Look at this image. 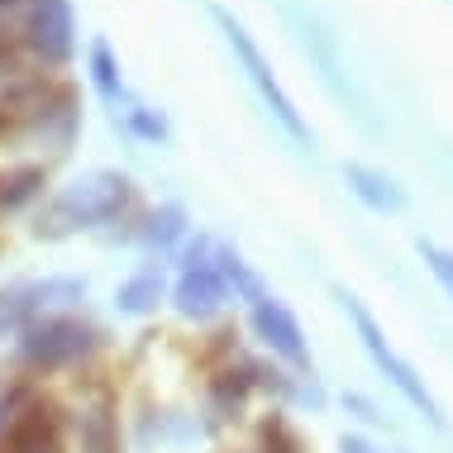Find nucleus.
<instances>
[{
    "label": "nucleus",
    "mask_w": 453,
    "mask_h": 453,
    "mask_svg": "<svg viewBox=\"0 0 453 453\" xmlns=\"http://www.w3.org/2000/svg\"><path fill=\"white\" fill-rule=\"evenodd\" d=\"M134 205V181L125 173H87L77 181H67L63 191L48 201L39 234L48 239H63L72 229H91V225H110Z\"/></svg>",
    "instance_id": "nucleus-1"
},
{
    "label": "nucleus",
    "mask_w": 453,
    "mask_h": 453,
    "mask_svg": "<svg viewBox=\"0 0 453 453\" xmlns=\"http://www.w3.org/2000/svg\"><path fill=\"white\" fill-rule=\"evenodd\" d=\"M334 296L344 301L349 320H353V329H358V344L367 349V358H372V367H377V372H382L387 382L396 387L401 396H406L411 406L420 411V415H425V420H430V425H444V411H439L434 391L425 387V377H415V367H411V363H406V358H401V353H396V344H391V339L382 334V325L372 320V311H367V305H363L358 296H349L344 287H339Z\"/></svg>",
    "instance_id": "nucleus-2"
},
{
    "label": "nucleus",
    "mask_w": 453,
    "mask_h": 453,
    "mask_svg": "<svg viewBox=\"0 0 453 453\" xmlns=\"http://www.w3.org/2000/svg\"><path fill=\"white\" fill-rule=\"evenodd\" d=\"M211 15H215V24H219V34H225V43L234 48V58H239L243 77H249V87L263 96V105H267V110H273V119H277V125L287 129L296 143H311V125L301 119L296 101H291V96H287V87L277 81V72H273V63L263 58V48L253 43V34L243 29V24H239L234 15H229L225 5H215Z\"/></svg>",
    "instance_id": "nucleus-3"
},
{
    "label": "nucleus",
    "mask_w": 453,
    "mask_h": 453,
    "mask_svg": "<svg viewBox=\"0 0 453 453\" xmlns=\"http://www.w3.org/2000/svg\"><path fill=\"white\" fill-rule=\"evenodd\" d=\"M91 349H96L91 325L72 320V315H39V320L24 325V339H19L24 363L39 367V372H58V367L87 358Z\"/></svg>",
    "instance_id": "nucleus-4"
},
{
    "label": "nucleus",
    "mask_w": 453,
    "mask_h": 453,
    "mask_svg": "<svg viewBox=\"0 0 453 453\" xmlns=\"http://www.w3.org/2000/svg\"><path fill=\"white\" fill-rule=\"evenodd\" d=\"M229 291L215 273V243L196 239V249H187V267H181L177 287H173V305L187 320H211V315L225 311Z\"/></svg>",
    "instance_id": "nucleus-5"
},
{
    "label": "nucleus",
    "mask_w": 453,
    "mask_h": 453,
    "mask_svg": "<svg viewBox=\"0 0 453 453\" xmlns=\"http://www.w3.org/2000/svg\"><path fill=\"white\" fill-rule=\"evenodd\" d=\"M24 39L48 67H63L77 48L72 0H24Z\"/></svg>",
    "instance_id": "nucleus-6"
},
{
    "label": "nucleus",
    "mask_w": 453,
    "mask_h": 453,
    "mask_svg": "<svg viewBox=\"0 0 453 453\" xmlns=\"http://www.w3.org/2000/svg\"><path fill=\"white\" fill-rule=\"evenodd\" d=\"M249 325H253V334H258V339H263V344L277 353L281 363H291L296 372H305V367H311V349H305L301 320H296V315H291L281 301H273V296L253 301Z\"/></svg>",
    "instance_id": "nucleus-7"
},
{
    "label": "nucleus",
    "mask_w": 453,
    "mask_h": 453,
    "mask_svg": "<svg viewBox=\"0 0 453 453\" xmlns=\"http://www.w3.org/2000/svg\"><path fill=\"white\" fill-rule=\"evenodd\" d=\"M344 181L353 187V196H358L363 205H372V211H401V205H406V191H401L387 173H377V167L344 163Z\"/></svg>",
    "instance_id": "nucleus-8"
},
{
    "label": "nucleus",
    "mask_w": 453,
    "mask_h": 453,
    "mask_svg": "<svg viewBox=\"0 0 453 453\" xmlns=\"http://www.w3.org/2000/svg\"><path fill=\"white\" fill-rule=\"evenodd\" d=\"M215 273H219V281H225V291H234L239 301L253 305V301L267 296V291H263V277L239 258V249H225V243H215Z\"/></svg>",
    "instance_id": "nucleus-9"
},
{
    "label": "nucleus",
    "mask_w": 453,
    "mask_h": 453,
    "mask_svg": "<svg viewBox=\"0 0 453 453\" xmlns=\"http://www.w3.org/2000/svg\"><path fill=\"white\" fill-rule=\"evenodd\" d=\"M157 301H163V273H157V267L134 273L125 287L115 291V305H119L125 315H143V311H153Z\"/></svg>",
    "instance_id": "nucleus-10"
},
{
    "label": "nucleus",
    "mask_w": 453,
    "mask_h": 453,
    "mask_svg": "<svg viewBox=\"0 0 453 453\" xmlns=\"http://www.w3.org/2000/svg\"><path fill=\"white\" fill-rule=\"evenodd\" d=\"M91 81H96V91H101V101H110V105L125 101L119 63H115V53H110V43H105V39H96V43H91Z\"/></svg>",
    "instance_id": "nucleus-11"
},
{
    "label": "nucleus",
    "mask_w": 453,
    "mask_h": 453,
    "mask_svg": "<svg viewBox=\"0 0 453 453\" xmlns=\"http://www.w3.org/2000/svg\"><path fill=\"white\" fill-rule=\"evenodd\" d=\"M39 187H43V173H39V167H19V173H0V205H5V211H15V205L34 201V196H39Z\"/></svg>",
    "instance_id": "nucleus-12"
},
{
    "label": "nucleus",
    "mask_w": 453,
    "mask_h": 453,
    "mask_svg": "<svg viewBox=\"0 0 453 453\" xmlns=\"http://www.w3.org/2000/svg\"><path fill=\"white\" fill-rule=\"evenodd\" d=\"M181 229H187V215L177 211V205H163V211H153L149 215V225L139 229L143 234V243H157V249H163V243H173Z\"/></svg>",
    "instance_id": "nucleus-13"
},
{
    "label": "nucleus",
    "mask_w": 453,
    "mask_h": 453,
    "mask_svg": "<svg viewBox=\"0 0 453 453\" xmlns=\"http://www.w3.org/2000/svg\"><path fill=\"white\" fill-rule=\"evenodd\" d=\"M420 258L430 263V273L439 277V287H444L449 301H453V249H439L434 239H420Z\"/></svg>",
    "instance_id": "nucleus-14"
},
{
    "label": "nucleus",
    "mask_w": 453,
    "mask_h": 453,
    "mask_svg": "<svg viewBox=\"0 0 453 453\" xmlns=\"http://www.w3.org/2000/svg\"><path fill=\"white\" fill-rule=\"evenodd\" d=\"M24 406H29V391H5V396H0V453H5L10 434H15Z\"/></svg>",
    "instance_id": "nucleus-15"
},
{
    "label": "nucleus",
    "mask_w": 453,
    "mask_h": 453,
    "mask_svg": "<svg viewBox=\"0 0 453 453\" xmlns=\"http://www.w3.org/2000/svg\"><path fill=\"white\" fill-rule=\"evenodd\" d=\"M125 119H129L134 134H143V139H167V134H173V129H167V119L157 115V110H149V105H129Z\"/></svg>",
    "instance_id": "nucleus-16"
},
{
    "label": "nucleus",
    "mask_w": 453,
    "mask_h": 453,
    "mask_svg": "<svg viewBox=\"0 0 453 453\" xmlns=\"http://www.w3.org/2000/svg\"><path fill=\"white\" fill-rule=\"evenodd\" d=\"M263 453H301V439L287 430V425H273L263 439Z\"/></svg>",
    "instance_id": "nucleus-17"
},
{
    "label": "nucleus",
    "mask_w": 453,
    "mask_h": 453,
    "mask_svg": "<svg viewBox=\"0 0 453 453\" xmlns=\"http://www.w3.org/2000/svg\"><path fill=\"white\" fill-rule=\"evenodd\" d=\"M339 453H382L372 444V439H363V434H344L339 439Z\"/></svg>",
    "instance_id": "nucleus-18"
}]
</instances>
